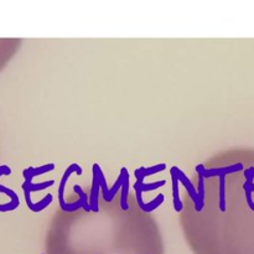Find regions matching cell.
<instances>
[{
	"instance_id": "obj_8",
	"label": "cell",
	"mask_w": 254,
	"mask_h": 254,
	"mask_svg": "<svg viewBox=\"0 0 254 254\" xmlns=\"http://www.w3.org/2000/svg\"><path fill=\"white\" fill-rule=\"evenodd\" d=\"M121 173L123 174V185H122V197H121V208L123 211L129 210L128 195H129V173L127 168H122Z\"/></svg>"
},
{
	"instance_id": "obj_17",
	"label": "cell",
	"mask_w": 254,
	"mask_h": 254,
	"mask_svg": "<svg viewBox=\"0 0 254 254\" xmlns=\"http://www.w3.org/2000/svg\"><path fill=\"white\" fill-rule=\"evenodd\" d=\"M246 179H247V181H246L245 185H243V189H245V191H250L251 193L254 192L253 178H252V176H246Z\"/></svg>"
},
{
	"instance_id": "obj_15",
	"label": "cell",
	"mask_w": 254,
	"mask_h": 254,
	"mask_svg": "<svg viewBox=\"0 0 254 254\" xmlns=\"http://www.w3.org/2000/svg\"><path fill=\"white\" fill-rule=\"evenodd\" d=\"M220 210L226 212L227 205H226V176L220 178Z\"/></svg>"
},
{
	"instance_id": "obj_1",
	"label": "cell",
	"mask_w": 254,
	"mask_h": 254,
	"mask_svg": "<svg viewBox=\"0 0 254 254\" xmlns=\"http://www.w3.org/2000/svg\"><path fill=\"white\" fill-rule=\"evenodd\" d=\"M72 173H76L77 175H82L81 166H79L78 164H71V165L66 169L64 175H62V179L61 181H60V185H59L60 208H61L62 211H66V212H73V211H77L78 208L83 207V201H82V198L79 197L76 202H72V203L64 202V188H66L67 180H68V178L71 176Z\"/></svg>"
},
{
	"instance_id": "obj_2",
	"label": "cell",
	"mask_w": 254,
	"mask_h": 254,
	"mask_svg": "<svg viewBox=\"0 0 254 254\" xmlns=\"http://www.w3.org/2000/svg\"><path fill=\"white\" fill-rule=\"evenodd\" d=\"M97 169V174H98V180H99V185H101V190H102V195H103V198L107 201V202H112L114 198V196L117 195L118 190H121L122 185H123V174H119L118 180L116 181L114 186L112 189L107 188V183H106V178L103 175V171H102L101 166L98 164H94Z\"/></svg>"
},
{
	"instance_id": "obj_4",
	"label": "cell",
	"mask_w": 254,
	"mask_h": 254,
	"mask_svg": "<svg viewBox=\"0 0 254 254\" xmlns=\"http://www.w3.org/2000/svg\"><path fill=\"white\" fill-rule=\"evenodd\" d=\"M173 169H174V171H175L176 178H178L179 183H181L184 186H185L186 191H188V195L190 196V198L193 201V203H195V210L197 211V212H200L201 208H200V203H198L197 189H195V186L192 185V183H191L190 179H189L188 176H186L185 174L180 170V169L176 168V166H174Z\"/></svg>"
},
{
	"instance_id": "obj_19",
	"label": "cell",
	"mask_w": 254,
	"mask_h": 254,
	"mask_svg": "<svg viewBox=\"0 0 254 254\" xmlns=\"http://www.w3.org/2000/svg\"><path fill=\"white\" fill-rule=\"evenodd\" d=\"M245 175L246 176H252V178L254 179V168L246 169V170H245Z\"/></svg>"
},
{
	"instance_id": "obj_11",
	"label": "cell",
	"mask_w": 254,
	"mask_h": 254,
	"mask_svg": "<svg viewBox=\"0 0 254 254\" xmlns=\"http://www.w3.org/2000/svg\"><path fill=\"white\" fill-rule=\"evenodd\" d=\"M165 169H166L165 164H158V165L151 166V168H148V169L146 168L136 169V170L134 171V175H135L136 179H141V180H144V178H146V176L158 174V173H160V171H164Z\"/></svg>"
},
{
	"instance_id": "obj_5",
	"label": "cell",
	"mask_w": 254,
	"mask_h": 254,
	"mask_svg": "<svg viewBox=\"0 0 254 254\" xmlns=\"http://www.w3.org/2000/svg\"><path fill=\"white\" fill-rule=\"evenodd\" d=\"M134 190H135L136 200H138L139 207H140L144 212H151V211H154L155 208H158L159 206L164 202V195L163 193H159V195L156 196L153 201H150V202H148V203H144L143 197H141L143 192L140 191V189L136 188V186H134Z\"/></svg>"
},
{
	"instance_id": "obj_13",
	"label": "cell",
	"mask_w": 254,
	"mask_h": 254,
	"mask_svg": "<svg viewBox=\"0 0 254 254\" xmlns=\"http://www.w3.org/2000/svg\"><path fill=\"white\" fill-rule=\"evenodd\" d=\"M54 184H55L54 180L45 181V183H40V184H32V180H25V183L22 184V186H25L30 192H34V191H41V190H45V189H49L50 186H52Z\"/></svg>"
},
{
	"instance_id": "obj_6",
	"label": "cell",
	"mask_w": 254,
	"mask_h": 254,
	"mask_svg": "<svg viewBox=\"0 0 254 254\" xmlns=\"http://www.w3.org/2000/svg\"><path fill=\"white\" fill-rule=\"evenodd\" d=\"M99 190H101V185H99L98 174H97L96 166L93 165V180H92L91 193H89V206H91L93 212H98L99 211V205H98Z\"/></svg>"
},
{
	"instance_id": "obj_3",
	"label": "cell",
	"mask_w": 254,
	"mask_h": 254,
	"mask_svg": "<svg viewBox=\"0 0 254 254\" xmlns=\"http://www.w3.org/2000/svg\"><path fill=\"white\" fill-rule=\"evenodd\" d=\"M243 170V164L242 163H237L235 165L227 166V168H218V169H206L202 164H198L196 166V171L197 174H201L205 179H210V178H221V176H227L228 174H233V173H238V171Z\"/></svg>"
},
{
	"instance_id": "obj_9",
	"label": "cell",
	"mask_w": 254,
	"mask_h": 254,
	"mask_svg": "<svg viewBox=\"0 0 254 254\" xmlns=\"http://www.w3.org/2000/svg\"><path fill=\"white\" fill-rule=\"evenodd\" d=\"M55 168H56L55 164H46V165L40 166V168H27L22 171V175H24L25 180H32L35 176L50 173V171L55 170Z\"/></svg>"
},
{
	"instance_id": "obj_18",
	"label": "cell",
	"mask_w": 254,
	"mask_h": 254,
	"mask_svg": "<svg viewBox=\"0 0 254 254\" xmlns=\"http://www.w3.org/2000/svg\"><path fill=\"white\" fill-rule=\"evenodd\" d=\"M246 198H247V203L250 206V208L252 211H254V202L252 201V193L250 191H246Z\"/></svg>"
},
{
	"instance_id": "obj_16",
	"label": "cell",
	"mask_w": 254,
	"mask_h": 254,
	"mask_svg": "<svg viewBox=\"0 0 254 254\" xmlns=\"http://www.w3.org/2000/svg\"><path fill=\"white\" fill-rule=\"evenodd\" d=\"M73 190H74V192L78 193V197L82 198V201H83V207H82V208H84V211H87V212H89V211H92L91 206H89L88 196H87V193L84 192L83 190H82L81 186H79V185H74Z\"/></svg>"
},
{
	"instance_id": "obj_10",
	"label": "cell",
	"mask_w": 254,
	"mask_h": 254,
	"mask_svg": "<svg viewBox=\"0 0 254 254\" xmlns=\"http://www.w3.org/2000/svg\"><path fill=\"white\" fill-rule=\"evenodd\" d=\"M171 174V180H173V200H174V208H175L176 212H181L183 211V202L180 200V193H179V180L176 178V174L174 171V169L171 168L170 170Z\"/></svg>"
},
{
	"instance_id": "obj_12",
	"label": "cell",
	"mask_w": 254,
	"mask_h": 254,
	"mask_svg": "<svg viewBox=\"0 0 254 254\" xmlns=\"http://www.w3.org/2000/svg\"><path fill=\"white\" fill-rule=\"evenodd\" d=\"M166 184L165 180H160L158 183H151V184H144L141 179H136V183L134 184V186L140 189L141 192H146V191H154L159 188H163Z\"/></svg>"
},
{
	"instance_id": "obj_14",
	"label": "cell",
	"mask_w": 254,
	"mask_h": 254,
	"mask_svg": "<svg viewBox=\"0 0 254 254\" xmlns=\"http://www.w3.org/2000/svg\"><path fill=\"white\" fill-rule=\"evenodd\" d=\"M198 184H197V193H198V203L200 208L202 210L205 206V178L201 174H197Z\"/></svg>"
},
{
	"instance_id": "obj_7",
	"label": "cell",
	"mask_w": 254,
	"mask_h": 254,
	"mask_svg": "<svg viewBox=\"0 0 254 254\" xmlns=\"http://www.w3.org/2000/svg\"><path fill=\"white\" fill-rule=\"evenodd\" d=\"M10 174H11V169H10L9 166H6V165H1V166H0V176L10 175ZM0 192L5 193V195H6V196H9L10 203H11L12 207H14V208L19 207L20 201H19V197H17L16 192H15L14 190H11V189L5 188L4 185H0Z\"/></svg>"
}]
</instances>
